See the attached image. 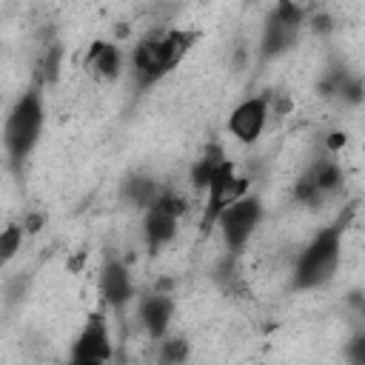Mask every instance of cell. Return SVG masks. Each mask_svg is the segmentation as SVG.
I'll list each match as a JSON object with an SVG mask.
<instances>
[{
	"label": "cell",
	"instance_id": "7a4b0ae2",
	"mask_svg": "<svg viewBox=\"0 0 365 365\" xmlns=\"http://www.w3.org/2000/svg\"><path fill=\"white\" fill-rule=\"evenodd\" d=\"M342 231L339 225H331L325 231H319L308 245L305 251L299 254L297 259V268H294V288H317V285H325L334 274H336V265H339V257H342Z\"/></svg>",
	"mask_w": 365,
	"mask_h": 365
},
{
	"label": "cell",
	"instance_id": "8fae6325",
	"mask_svg": "<svg viewBox=\"0 0 365 365\" xmlns=\"http://www.w3.org/2000/svg\"><path fill=\"white\" fill-rule=\"evenodd\" d=\"M100 294L103 299L111 305V308H123L131 302L134 297V282H131V274L120 265V262H108L103 268V277H100Z\"/></svg>",
	"mask_w": 365,
	"mask_h": 365
},
{
	"label": "cell",
	"instance_id": "3957f363",
	"mask_svg": "<svg viewBox=\"0 0 365 365\" xmlns=\"http://www.w3.org/2000/svg\"><path fill=\"white\" fill-rule=\"evenodd\" d=\"M43 120H46V114H43L40 91L31 88L14 103V108L6 120V151H9V160L14 165H20L31 154V148L37 145L40 131H43Z\"/></svg>",
	"mask_w": 365,
	"mask_h": 365
},
{
	"label": "cell",
	"instance_id": "9c48e42d",
	"mask_svg": "<svg viewBox=\"0 0 365 365\" xmlns=\"http://www.w3.org/2000/svg\"><path fill=\"white\" fill-rule=\"evenodd\" d=\"M71 359L74 362H106L111 359V336H108V325L100 314H94L86 328L80 331L74 348H71Z\"/></svg>",
	"mask_w": 365,
	"mask_h": 365
},
{
	"label": "cell",
	"instance_id": "5b68a950",
	"mask_svg": "<svg viewBox=\"0 0 365 365\" xmlns=\"http://www.w3.org/2000/svg\"><path fill=\"white\" fill-rule=\"evenodd\" d=\"M185 214V200L165 191L160 194L151 205H148V214H145V242L148 248L157 254L168 240H174L177 234V225H180V217Z\"/></svg>",
	"mask_w": 365,
	"mask_h": 365
},
{
	"label": "cell",
	"instance_id": "d6986e66",
	"mask_svg": "<svg viewBox=\"0 0 365 365\" xmlns=\"http://www.w3.org/2000/svg\"><path fill=\"white\" fill-rule=\"evenodd\" d=\"M362 154H365V143H362Z\"/></svg>",
	"mask_w": 365,
	"mask_h": 365
},
{
	"label": "cell",
	"instance_id": "30bf717a",
	"mask_svg": "<svg viewBox=\"0 0 365 365\" xmlns=\"http://www.w3.org/2000/svg\"><path fill=\"white\" fill-rule=\"evenodd\" d=\"M137 317H140V325L145 328V334L151 339H163L168 325H171V317H174V302L163 291L145 294L137 305Z\"/></svg>",
	"mask_w": 365,
	"mask_h": 365
},
{
	"label": "cell",
	"instance_id": "ac0fdd59",
	"mask_svg": "<svg viewBox=\"0 0 365 365\" xmlns=\"http://www.w3.org/2000/svg\"><path fill=\"white\" fill-rule=\"evenodd\" d=\"M40 225H43V217H40V214H29V217H26V222H23V228H26L29 234L40 231Z\"/></svg>",
	"mask_w": 365,
	"mask_h": 365
},
{
	"label": "cell",
	"instance_id": "4fadbf2b",
	"mask_svg": "<svg viewBox=\"0 0 365 365\" xmlns=\"http://www.w3.org/2000/svg\"><path fill=\"white\" fill-rule=\"evenodd\" d=\"M228 163V157L222 154V148H217V145H211V148H205V154L194 163V168H191V182L197 185V188H208V182L214 180V174L222 168Z\"/></svg>",
	"mask_w": 365,
	"mask_h": 365
},
{
	"label": "cell",
	"instance_id": "ba28073f",
	"mask_svg": "<svg viewBox=\"0 0 365 365\" xmlns=\"http://www.w3.org/2000/svg\"><path fill=\"white\" fill-rule=\"evenodd\" d=\"M268 123V100L248 97L228 114V131L240 143H257Z\"/></svg>",
	"mask_w": 365,
	"mask_h": 365
},
{
	"label": "cell",
	"instance_id": "7c38bea8",
	"mask_svg": "<svg viewBox=\"0 0 365 365\" xmlns=\"http://www.w3.org/2000/svg\"><path fill=\"white\" fill-rule=\"evenodd\" d=\"M86 66L88 71L97 77V80H114L120 77V68H123V54L114 43H94L88 48V57H86Z\"/></svg>",
	"mask_w": 365,
	"mask_h": 365
},
{
	"label": "cell",
	"instance_id": "6da1fadb",
	"mask_svg": "<svg viewBox=\"0 0 365 365\" xmlns=\"http://www.w3.org/2000/svg\"><path fill=\"white\" fill-rule=\"evenodd\" d=\"M194 37L197 34L182 31V29H163V31H154L145 40H140L131 54L134 80H140V86L157 83L163 74H168L185 57Z\"/></svg>",
	"mask_w": 365,
	"mask_h": 365
},
{
	"label": "cell",
	"instance_id": "277c9868",
	"mask_svg": "<svg viewBox=\"0 0 365 365\" xmlns=\"http://www.w3.org/2000/svg\"><path fill=\"white\" fill-rule=\"evenodd\" d=\"M259 220H262V202L257 200V197H240V200H234L228 208H222V214L217 217V228H220V234H222V242H225V248L228 251H242V245L251 240V234H254V228L259 225Z\"/></svg>",
	"mask_w": 365,
	"mask_h": 365
},
{
	"label": "cell",
	"instance_id": "8992f818",
	"mask_svg": "<svg viewBox=\"0 0 365 365\" xmlns=\"http://www.w3.org/2000/svg\"><path fill=\"white\" fill-rule=\"evenodd\" d=\"M248 194V180L242 174H237L234 163L228 160L217 174L214 180L208 182L205 188V217H202V228H211L217 222V217L222 214V208H228L234 200L245 197Z\"/></svg>",
	"mask_w": 365,
	"mask_h": 365
},
{
	"label": "cell",
	"instance_id": "9a60e30c",
	"mask_svg": "<svg viewBox=\"0 0 365 365\" xmlns=\"http://www.w3.org/2000/svg\"><path fill=\"white\" fill-rule=\"evenodd\" d=\"M23 225H6V231L0 234V254H3V259L9 262L14 254H17V248H20V242H23Z\"/></svg>",
	"mask_w": 365,
	"mask_h": 365
},
{
	"label": "cell",
	"instance_id": "2e32d148",
	"mask_svg": "<svg viewBox=\"0 0 365 365\" xmlns=\"http://www.w3.org/2000/svg\"><path fill=\"white\" fill-rule=\"evenodd\" d=\"M165 362H177V359H182L185 356V342H180V339H168V342H163V354H160Z\"/></svg>",
	"mask_w": 365,
	"mask_h": 365
},
{
	"label": "cell",
	"instance_id": "5bb4252c",
	"mask_svg": "<svg viewBox=\"0 0 365 365\" xmlns=\"http://www.w3.org/2000/svg\"><path fill=\"white\" fill-rule=\"evenodd\" d=\"M125 197H128L131 205L148 208L160 194H157V185H154L148 177H134L131 182H125Z\"/></svg>",
	"mask_w": 365,
	"mask_h": 365
},
{
	"label": "cell",
	"instance_id": "e0dca14e",
	"mask_svg": "<svg viewBox=\"0 0 365 365\" xmlns=\"http://www.w3.org/2000/svg\"><path fill=\"white\" fill-rule=\"evenodd\" d=\"M348 356L354 362H365V334H359V336H354L348 342Z\"/></svg>",
	"mask_w": 365,
	"mask_h": 365
},
{
	"label": "cell",
	"instance_id": "52a82bcc",
	"mask_svg": "<svg viewBox=\"0 0 365 365\" xmlns=\"http://www.w3.org/2000/svg\"><path fill=\"white\" fill-rule=\"evenodd\" d=\"M299 26H302V14L294 3L282 0L277 6V11L271 14L268 26H265V34H262V54L265 57H274L285 48H291L297 43V34H299Z\"/></svg>",
	"mask_w": 365,
	"mask_h": 365
}]
</instances>
